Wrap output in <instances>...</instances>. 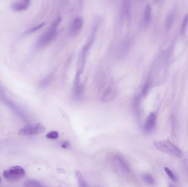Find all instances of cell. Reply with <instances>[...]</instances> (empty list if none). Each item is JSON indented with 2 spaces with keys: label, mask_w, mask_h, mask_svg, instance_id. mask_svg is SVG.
Returning <instances> with one entry per match:
<instances>
[{
  "label": "cell",
  "mask_w": 188,
  "mask_h": 187,
  "mask_svg": "<svg viewBox=\"0 0 188 187\" xmlns=\"http://www.w3.org/2000/svg\"><path fill=\"white\" fill-rule=\"evenodd\" d=\"M46 131L45 127L40 123H34L25 126L19 131L18 134L24 136H34L43 133Z\"/></svg>",
  "instance_id": "5"
},
{
  "label": "cell",
  "mask_w": 188,
  "mask_h": 187,
  "mask_svg": "<svg viewBox=\"0 0 188 187\" xmlns=\"http://www.w3.org/2000/svg\"><path fill=\"white\" fill-rule=\"evenodd\" d=\"M68 146H69V144H68V143L67 142H64L61 144V147L63 148H67L68 147Z\"/></svg>",
  "instance_id": "22"
},
{
  "label": "cell",
  "mask_w": 188,
  "mask_h": 187,
  "mask_svg": "<svg viewBox=\"0 0 188 187\" xmlns=\"http://www.w3.org/2000/svg\"><path fill=\"white\" fill-rule=\"evenodd\" d=\"M164 169L166 173L167 174V175L170 177V179L172 180L173 182H176L177 181V177L175 175V174L173 172L172 170H171L169 168H168L167 167H165Z\"/></svg>",
  "instance_id": "16"
},
{
  "label": "cell",
  "mask_w": 188,
  "mask_h": 187,
  "mask_svg": "<svg viewBox=\"0 0 188 187\" xmlns=\"http://www.w3.org/2000/svg\"><path fill=\"white\" fill-rule=\"evenodd\" d=\"M61 17H59L54 21L52 24L38 40L36 44L37 47H45L50 44L56 38L57 34V27L61 23Z\"/></svg>",
  "instance_id": "1"
},
{
  "label": "cell",
  "mask_w": 188,
  "mask_h": 187,
  "mask_svg": "<svg viewBox=\"0 0 188 187\" xmlns=\"http://www.w3.org/2000/svg\"><path fill=\"white\" fill-rule=\"evenodd\" d=\"M156 115L154 112L148 115L144 124V130L145 132L150 133L154 130L156 126Z\"/></svg>",
  "instance_id": "7"
},
{
  "label": "cell",
  "mask_w": 188,
  "mask_h": 187,
  "mask_svg": "<svg viewBox=\"0 0 188 187\" xmlns=\"http://www.w3.org/2000/svg\"><path fill=\"white\" fill-rule=\"evenodd\" d=\"M74 173H75V176L77 177V180H78V182L79 185L80 187H87V184H86L85 179H84V177L82 176V172L78 170H76Z\"/></svg>",
  "instance_id": "13"
},
{
  "label": "cell",
  "mask_w": 188,
  "mask_h": 187,
  "mask_svg": "<svg viewBox=\"0 0 188 187\" xmlns=\"http://www.w3.org/2000/svg\"><path fill=\"white\" fill-rule=\"evenodd\" d=\"M153 144L156 149L163 153L177 158H180L182 156L181 150L169 140H155Z\"/></svg>",
  "instance_id": "2"
},
{
  "label": "cell",
  "mask_w": 188,
  "mask_h": 187,
  "mask_svg": "<svg viewBox=\"0 0 188 187\" xmlns=\"http://www.w3.org/2000/svg\"><path fill=\"white\" fill-rule=\"evenodd\" d=\"M144 181L148 185H153L155 183L154 177L150 174H145L143 176Z\"/></svg>",
  "instance_id": "15"
},
{
  "label": "cell",
  "mask_w": 188,
  "mask_h": 187,
  "mask_svg": "<svg viewBox=\"0 0 188 187\" xmlns=\"http://www.w3.org/2000/svg\"><path fill=\"white\" fill-rule=\"evenodd\" d=\"M24 186L28 187H43V185L40 182L37 181L29 179L25 182Z\"/></svg>",
  "instance_id": "14"
},
{
  "label": "cell",
  "mask_w": 188,
  "mask_h": 187,
  "mask_svg": "<svg viewBox=\"0 0 188 187\" xmlns=\"http://www.w3.org/2000/svg\"><path fill=\"white\" fill-rule=\"evenodd\" d=\"M151 86V82L150 81L146 82L145 84H144L142 89V95L145 97L147 94L148 93V91L150 90V88Z\"/></svg>",
  "instance_id": "17"
},
{
  "label": "cell",
  "mask_w": 188,
  "mask_h": 187,
  "mask_svg": "<svg viewBox=\"0 0 188 187\" xmlns=\"http://www.w3.org/2000/svg\"><path fill=\"white\" fill-rule=\"evenodd\" d=\"M78 2H79V6L80 7L82 8L83 6V3H84V0H78Z\"/></svg>",
  "instance_id": "23"
},
{
  "label": "cell",
  "mask_w": 188,
  "mask_h": 187,
  "mask_svg": "<svg viewBox=\"0 0 188 187\" xmlns=\"http://www.w3.org/2000/svg\"><path fill=\"white\" fill-rule=\"evenodd\" d=\"M25 176V171L21 166H14L5 170L3 177L10 182H17L23 178Z\"/></svg>",
  "instance_id": "4"
},
{
  "label": "cell",
  "mask_w": 188,
  "mask_h": 187,
  "mask_svg": "<svg viewBox=\"0 0 188 187\" xmlns=\"http://www.w3.org/2000/svg\"><path fill=\"white\" fill-rule=\"evenodd\" d=\"M94 35L91 37L90 39L88 40L86 45L84 46L82 48L81 54L80 55L79 63H78V71L77 72L82 74V71L84 70L85 63H86V59L87 57V53L90 50V47L94 42Z\"/></svg>",
  "instance_id": "6"
},
{
  "label": "cell",
  "mask_w": 188,
  "mask_h": 187,
  "mask_svg": "<svg viewBox=\"0 0 188 187\" xmlns=\"http://www.w3.org/2000/svg\"><path fill=\"white\" fill-rule=\"evenodd\" d=\"M0 182H1V178H0Z\"/></svg>",
  "instance_id": "24"
},
{
  "label": "cell",
  "mask_w": 188,
  "mask_h": 187,
  "mask_svg": "<svg viewBox=\"0 0 188 187\" xmlns=\"http://www.w3.org/2000/svg\"><path fill=\"white\" fill-rule=\"evenodd\" d=\"M131 0H122V16L125 21H129L131 18Z\"/></svg>",
  "instance_id": "10"
},
{
  "label": "cell",
  "mask_w": 188,
  "mask_h": 187,
  "mask_svg": "<svg viewBox=\"0 0 188 187\" xmlns=\"http://www.w3.org/2000/svg\"><path fill=\"white\" fill-rule=\"evenodd\" d=\"M30 1L31 0H13L11 7L16 12L24 11L28 8Z\"/></svg>",
  "instance_id": "9"
},
{
  "label": "cell",
  "mask_w": 188,
  "mask_h": 187,
  "mask_svg": "<svg viewBox=\"0 0 188 187\" xmlns=\"http://www.w3.org/2000/svg\"><path fill=\"white\" fill-rule=\"evenodd\" d=\"M188 24V14H186V16L184 17V20H183V24H182V34H185V32L186 31V27Z\"/></svg>",
  "instance_id": "19"
},
{
  "label": "cell",
  "mask_w": 188,
  "mask_h": 187,
  "mask_svg": "<svg viewBox=\"0 0 188 187\" xmlns=\"http://www.w3.org/2000/svg\"><path fill=\"white\" fill-rule=\"evenodd\" d=\"M83 25V20L81 17H77L74 19L69 27V34L71 36L78 34Z\"/></svg>",
  "instance_id": "8"
},
{
  "label": "cell",
  "mask_w": 188,
  "mask_h": 187,
  "mask_svg": "<svg viewBox=\"0 0 188 187\" xmlns=\"http://www.w3.org/2000/svg\"><path fill=\"white\" fill-rule=\"evenodd\" d=\"M151 8L150 5L148 4L146 6L144 13L143 23L147 25L150 22L151 18Z\"/></svg>",
  "instance_id": "12"
},
{
  "label": "cell",
  "mask_w": 188,
  "mask_h": 187,
  "mask_svg": "<svg viewBox=\"0 0 188 187\" xmlns=\"http://www.w3.org/2000/svg\"><path fill=\"white\" fill-rule=\"evenodd\" d=\"M44 25H45V23H43L41 24H39V25H37L36 27H34L32 29L29 30V31L28 32V33H33V32H36L37 30H39V29L42 28L44 26Z\"/></svg>",
  "instance_id": "21"
},
{
  "label": "cell",
  "mask_w": 188,
  "mask_h": 187,
  "mask_svg": "<svg viewBox=\"0 0 188 187\" xmlns=\"http://www.w3.org/2000/svg\"><path fill=\"white\" fill-rule=\"evenodd\" d=\"M112 167L116 174L123 176H128L130 174V169L125 158L119 154L112 157Z\"/></svg>",
  "instance_id": "3"
},
{
  "label": "cell",
  "mask_w": 188,
  "mask_h": 187,
  "mask_svg": "<svg viewBox=\"0 0 188 187\" xmlns=\"http://www.w3.org/2000/svg\"><path fill=\"white\" fill-rule=\"evenodd\" d=\"M46 137L48 139H50V140H56L57 138H58V132L55 131H52L50 132H48L46 134Z\"/></svg>",
  "instance_id": "18"
},
{
  "label": "cell",
  "mask_w": 188,
  "mask_h": 187,
  "mask_svg": "<svg viewBox=\"0 0 188 187\" xmlns=\"http://www.w3.org/2000/svg\"><path fill=\"white\" fill-rule=\"evenodd\" d=\"M173 18H174V17L173 14H170V16L168 17V18L166 19V27L167 29H169L171 27L173 21Z\"/></svg>",
  "instance_id": "20"
},
{
  "label": "cell",
  "mask_w": 188,
  "mask_h": 187,
  "mask_svg": "<svg viewBox=\"0 0 188 187\" xmlns=\"http://www.w3.org/2000/svg\"><path fill=\"white\" fill-rule=\"evenodd\" d=\"M115 95H116V90L114 89V87L109 86L103 91V93L101 95V100L105 102L111 101L114 98Z\"/></svg>",
  "instance_id": "11"
}]
</instances>
